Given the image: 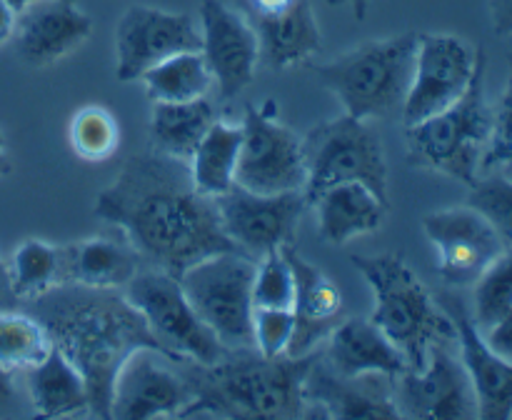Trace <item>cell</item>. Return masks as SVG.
<instances>
[{
    "instance_id": "cell-19",
    "label": "cell",
    "mask_w": 512,
    "mask_h": 420,
    "mask_svg": "<svg viewBox=\"0 0 512 420\" xmlns=\"http://www.w3.org/2000/svg\"><path fill=\"white\" fill-rule=\"evenodd\" d=\"M158 350H135L120 368L113 385L110 418L150 420L163 415H180L190 403L188 380L165 368ZM170 360V358H168Z\"/></svg>"
},
{
    "instance_id": "cell-13",
    "label": "cell",
    "mask_w": 512,
    "mask_h": 420,
    "mask_svg": "<svg viewBox=\"0 0 512 420\" xmlns=\"http://www.w3.org/2000/svg\"><path fill=\"white\" fill-rule=\"evenodd\" d=\"M200 45V28L188 13L135 5L125 10L115 28V78L133 83L163 60L200 50Z\"/></svg>"
},
{
    "instance_id": "cell-23",
    "label": "cell",
    "mask_w": 512,
    "mask_h": 420,
    "mask_svg": "<svg viewBox=\"0 0 512 420\" xmlns=\"http://www.w3.org/2000/svg\"><path fill=\"white\" fill-rule=\"evenodd\" d=\"M143 258L138 250L123 240L85 238L60 245V278L63 285H85V288L123 290L140 273Z\"/></svg>"
},
{
    "instance_id": "cell-32",
    "label": "cell",
    "mask_w": 512,
    "mask_h": 420,
    "mask_svg": "<svg viewBox=\"0 0 512 420\" xmlns=\"http://www.w3.org/2000/svg\"><path fill=\"white\" fill-rule=\"evenodd\" d=\"M70 148L80 160L103 163L118 150V120L103 105H85L70 120Z\"/></svg>"
},
{
    "instance_id": "cell-28",
    "label": "cell",
    "mask_w": 512,
    "mask_h": 420,
    "mask_svg": "<svg viewBox=\"0 0 512 420\" xmlns=\"http://www.w3.org/2000/svg\"><path fill=\"white\" fill-rule=\"evenodd\" d=\"M243 145V125L215 120L200 145L195 148L190 163L195 188L203 195L218 198L235 185L238 155Z\"/></svg>"
},
{
    "instance_id": "cell-11",
    "label": "cell",
    "mask_w": 512,
    "mask_h": 420,
    "mask_svg": "<svg viewBox=\"0 0 512 420\" xmlns=\"http://www.w3.org/2000/svg\"><path fill=\"white\" fill-rule=\"evenodd\" d=\"M220 223L235 248L260 260L263 255L295 243L298 223L308 208L303 190L285 193H253L235 183L228 193L215 198Z\"/></svg>"
},
{
    "instance_id": "cell-43",
    "label": "cell",
    "mask_w": 512,
    "mask_h": 420,
    "mask_svg": "<svg viewBox=\"0 0 512 420\" xmlns=\"http://www.w3.org/2000/svg\"><path fill=\"white\" fill-rule=\"evenodd\" d=\"M10 300H18L13 293V283H10V268L0 260V308L10 305Z\"/></svg>"
},
{
    "instance_id": "cell-3",
    "label": "cell",
    "mask_w": 512,
    "mask_h": 420,
    "mask_svg": "<svg viewBox=\"0 0 512 420\" xmlns=\"http://www.w3.org/2000/svg\"><path fill=\"white\" fill-rule=\"evenodd\" d=\"M320 350V348H318ZM315 353L265 358L258 350H230L213 365L188 375L190 403L178 418L290 420L305 413V375Z\"/></svg>"
},
{
    "instance_id": "cell-40",
    "label": "cell",
    "mask_w": 512,
    "mask_h": 420,
    "mask_svg": "<svg viewBox=\"0 0 512 420\" xmlns=\"http://www.w3.org/2000/svg\"><path fill=\"white\" fill-rule=\"evenodd\" d=\"M245 5L250 15H275L293 5V0H245Z\"/></svg>"
},
{
    "instance_id": "cell-2",
    "label": "cell",
    "mask_w": 512,
    "mask_h": 420,
    "mask_svg": "<svg viewBox=\"0 0 512 420\" xmlns=\"http://www.w3.org/2000/svg\"><path fill=\"white\" fill-rule=\"evenodd\" d=\"M33 308L55 348L83 375L95 418H110L115 378L135 350L170 358L123 290L58 285L35 298Z\"/></svg>"
},
{
    "instance_id": "cell-24",
    "label": "cell",
    "mask_w": 512,
    "mask_h": 420,
    "mask_svg": "<svg viewBox=\"0 0 512 420\" xmlns=\"http://www.w3.org/2000/svg\"><path fill=\"white\" fill-rule=\"evenodd\" d=\"M258 33L260 65L268 70H285L290 65L308 63L323 48L318 18L308 0H293V5L275 15H248Z\"/></svg>"
},
{
    "instance_id": "cell-34",
    "label": "cell",
    "mask_w": 512,
    "mask_h": 420,
    "mask_svg": "<svg viewBox=\"0 0 512 420\" xmlns=\"http://www.w3.org/2000/svg\"><path fill=\"white\" fill-rule=\"evenodd\" d=\"M295 275L285 250H273L255 263L253 305L255 308H293Z\"/></svg>"
},
{
    "instance_id": "cell-37",
    "label": "cell",
    "mask_w": 512,
    "mask_h": 420,
    "mask_svg": "<svg viewBox=\"0 0 512 420\" xmlns=\"http://www.w3.org/2000/svg\"><path fill=\"white\" fill-rule=\"evenodd\" d=\"M510 73L508 85L500 95L498 105L493 110V133H490L488 148H485L480 170H495L512 165V53L508 58Z\"/></svg>"
},
{
    "instance_id": "cell-9",
    "label": "cell",
    "mask_w": 512,
    "mask_h": 420,
    "mask_svg": "<svg viewBox=\"0 0 512 420\" xmlns=\"http://www.w3.org/2000/svg\"><path fill=\"white\" fill-rule=\"evenodd\" d=\"M123 293L143 313L173 363L213 365L230 353L195 313L180 280L165 270H140Z\"/></svg>"
},
{
    "instance_id": "cell-12",
    "label": "cell",
    "mask_w": 512,
    "mask_h": 420,
    "mask_svg": "<svg viewBox=\"0 0 512 420\" xmlns=\"http://www.w3.org/2000/svg\"><path fill=\"white\" fill-rule=\"evenodd\" d=\"M475 65L478 48H470L468 40L445 33L418 35L413 80L400 113L403 123L415 125L453 105L468 90Z\"/></svg>"
},
{
    "instance_id": "cell-8",
    "label": "cell",
    "mask_w": 512,
    "mask_h": 420,
    "mask_svg": "<svg viewBox=\"0 0 512 420\" xmlns=\"http://www.w3.org/2000/svg\"><path fill=\"white\" fill-rule=\"evenodd\" d=\"M255 263L243 250H225L195 263L180 278L195 313L228 350H255Z\"/></svg>"
},
{
    "instance_id": "cell-45",
    "label": "cell",
    "mask_w": 512,
    "mask_h": 420,
    "mask_svg": "<svg viewBox=\"0 0 512 420\" xmlns=\"http://www.w3.org/2000/svg\"><path fill=\"white\" fill-rule=\"evenodd\" d=\"M5 3H8V8L13 10L15 15H20V13H25V10H28L30 5L40 3V0H5Z\"/></svg>"
},
{
    "instance_id": "cell-41",
    "label": "cell",
    "mask_w": 512,
    "mask_h": 420,
    "mask_svg": "<svg viewBox=\"0 0 512 420\" xmlns=\"http://www.w3.org/2000/svg\"><path fill=\"white\" fill-rule=\"evenodd\" d=\"M15 20H18V15L8 8V3H5V0H0V45L8 43V40L13 38Z\"/></svg>"
},
{
    "instance_id": "cell-25",
    "label": "cell",
    "mask_w": 512,
    "mask_h": 420,
    "mask_svg": "<svg viewBox=\"0 0 512 420\" xmlns=\"http://www.w3.org/2000/svg\"><path fill=\"white\" fill-rule=\"evenodd\" d=\"M310 205L318 210L320 238L345 245L383 225L388 203L363 183H340L325 188Z\"/></svg>"
},
{
    "instance_id": "cell-17",
    "label": "cell",
    "mask_w": 512,
    "mask_h": 420,
    "mask_svg": "<svg viewBox=\"0 0 512 420\" xmlns=\"http://www.w3.org/2000/svg\"><path fill=\"white\" fill-rule=\"evenodd\" d=\"M305 410L303 418L335 420H395L400 418L395 403V378L383 373L338 375L323 355H315L305 375Z\"/></svg>"
},
{
    "instance_id": "cell-7",
    "label": "cell",
    "mask_w": 512,
    "mask_h": 420,
    "mask_svg": "<svg viewBox=\"0 0 512 420\" xmlns=\"http://www.w3.org/2000/svg\"><path fill=\"white\" fill-rule=\"evenodd\" d=\"M308 205L330 185L363 183L388 203V165L383 143L370 120L343 113L323 120L303 138Z\"/></svg>"
},
{
    "instance_id": "cell-4",
    "label": "cell",
    "mask_w": 512,
    "mask_h": 420,
    "mask_svg": "<svg viewBox=\"0 0 512 420\" xmlns=\"http://www.w3.org/2000/svg\"><path fill=\"white\" fill-rule=\"evenodd\" d=\"M353 265L375 293L370 320L405 355L408 370L423 368L433 345H455L458 333L453 320L420 283L403 255H353Z\"/></svg>"
},
{
    "instance_id": "cell-38",
    "label": "cell",
    "mask_w": 512,
    "mask_h": 420,
    "mask_svg": "<svg viewBox=\"0 0 512 420\" xmlns=\"http://www.w3.org/2000/svg\"><path fill=\"white\" fill-rule=\"evenodd\" d=\"M485 340H488V345L495 350V353H500L503 358L512 360V310L510 313H505L493 328H488Z\"/></svg>"
},
{
    "instance_id": "cell-36",
    "label": "cell",
    "mask_w": 512,
    "mask_h": 420,
    "mask_svg": "<svg viewBox=\"0 0 512 420\" xmlns=\"http://www.w3.org/2000/svg\"><path fill=\"white\" fill-rule=\"evenodd\" d=\"M295 330L293 308H255L253 313V345L265 358H278L288 353Z\"/></svg>"
},
{
    "instance_id": "cell-42",
    "label": "cell",
    "mask_w": 512,
    "mask_h": 420,
    "mask_svg": "<svg viewBox=\"0 0 512 420\" xmlns=\"http://www.w3.org/2000/svg\"><path fill=\"white\" fill-rule=\"evenodd\" d=\"M10 375L13 373L0 365V410L8 408V405L15 400V388H13V378H10Z\"/></svg>"
},
{
    "instance_id": "cell-6",
    "label": "cell",
    "mask_w": 512,
    "mask_h": 420,
    "mask_svg": "<svg viewBox=\"0 0 512 420\" xmlns=\"http://www.w3.org/2000/svg\"><path fill=\"white\" fill-rule=\"evenodd\" d=\"M488 55L478 48V65L468 90L440 113L405 125L408 163L413 168L450 175L468 188L478 183L480 160L493 133V108L485 100Z\"/></svg>"
},
{
    "instance_id": "cell-39",
    "label": "cell",
    "mask_w": 512,
    "mask_h": 420,
    "mask_svg": "<svg viewBox=\"0 0 512 420\" xmlns=\"http://www.w3.org/2000/svg\"><path fill=\"white\" fill-rule=\"evenodd\" d=\"M490 18L498 35H512V0H490Z\"/></svg>"
},
{
    "instance_id": "cell-22",
    "label": "cell",
    "mask_w": 512,
    "mask_h": 420,
    "mask_svg": "<svg viewBox=\"0 0 512 420\" xmlns=\"http://www.w3.org/2000/svg\"><path fill=\"white\" fill-rule=\"evenodd\" d=\"M325 343L320 355L338 375L383 373L398 378L410 368L405 355L370 318L340 320Z\"/></svg>"
},
{
    "instance_id": "cell-46",
    "label": "cell",
    "mask_w": 512,
    "mask_h": 420,
    "mask_svg": "<svg viewBox=\"0 0 512 420\" xmlns=\"http://www.w3.org/2000/svg\"><path fill=\"white\" fill-rule=\"evenodd\" d=\"M8 173H10V160H8V153H5V138L3 133H0V178Z\"/></svg>"
},
{
    "instance_id": "cell-5",
    "label": "cell",
    "mask_w": 512,
    "mask_h": 420,
    "mask_svg": "<svg viewBox=\"0 0 512 420\" xmlns=\"http://www.w3.org/2000/svg\"><path fill=\"white\" fill-rule=\"evenodd\" d=\"M418 53V35L403 33L383 40H368L350 53L323 65H310L343 105V113L360 120L393 118L403 113Z\"/></svg>"
},
{
    "instance_id": "cell-10",
    "label": "cell",
    "mask_w": 512,
    "mask_h": 420,
    "mask_svg": "<svg viewBox=\"0 0 512 420\" xmlns=\"http://www.w3.org/2000/svg\"><path fill=\"white\" fill-rule=\"evenodd\" d=\"M235 183L253 193H285L305 188L303 138L278 120L275 100L248 105Z\"/></svg>"
},
{
    "instance_id": "cell-29",
    "label": "cell",
    "mask_w": 512,
    "mask_h": 420,
    "mask_svg": "<svg viewBox=\"0 0 512 420\" xmlns=\"http://www.w3.org/2000/svg\"><path fill=\"white\" fill-rule=\"evenodd\" d=\"M140 80L153 103H188L205 98L213 88V75L200 50L173 55L150 68Z\"/></svg>"
},
{
    "instance_id": "cell-16",
    "label": "cell",
    "mask_w": 512,
    "mask_h": 420,
    "mask_svg": "<svg viewBox=\"0 0 512 420\" xmlns=\"http://www.w3.org/2000/svg\"><path fill=\"white\" fill-rule=\"evenodd\" d=\"M200 53L208 63L220 100L243 93L260 65V43L248 15L223 0L200 3Z\"/></svg>"
},
{
    "instance_id": "cell-14",
    "label": "cell",
    "mask_w": 512,
    "mask_h": 420,
    "mask_svg": "<svg viewBox=\"0 0 512 420\" xmlns=\"http://www.w3.org/2000/svg\"><path fill=\"white\" fill-rule=\"evenodd\" d=\"M453 345H433L420 370H405L395 378V403L400 418L463 420L478 415L473 385Z\"/></svg>"
},
{
    "instance_id": "cell-15",
    "label": "cell",
    "mask_w": 512,
    "mask_h": 420,
    "mask_svg": "<svg viewBox=\"0 0 512 420\" xmlns=\"http://www.w3.org/2000/svg\"><path fill=\"white\" fill-rule=\"evenodd\" d=\"M423 230L440 253V278L455 288L478 283L480 275L505 250L498 230L473 205L428 213Z\"/></svg>"
},
{
    "instance_id": "cell-26",
    "label": "cell",
    "mask_w": 512,
    "mask_h": 420,
    "mask_svg": "<svg viewBox=\"0 0 512 420\" xmlns=\"http://www.w3.org/2000/svg\"><path fill=\"white\" fill-rule=\"evenodd\" d=\"M28 388L38 418L90 413V395L83 375L55 345L43 363L28 370Z\"/></svg>"
},
{
    "instance_id": "cell-27",
    "label": "cell",
    "mask_w": 512,
    "mask_h": 420,
    "mask_svg": "<svg viewBox=\"0 0 512 420\" xmlns=\"http://www.w3.org/2000/svg\"><path fill=\"white\" fill-rule=\"evenodd\" d=\"M215 120L218 113L208 98L188 100V103H153L150 113L153 150L170 158L190 160Z\"/></svg>"
},
{
    "instance_id": "cell-33",
    "label": "cell",
    "mask_w": 512,
    "mask_h": 420,
    "mask_svg": "<svg viewBox=\"0 0 512 420\" xmlns=\"http://www.w3.org/2000/svg\"><path fill=\"white\" fill-rule=\"evenodd\" d=\"M512 310V248H505L475 283L473 318L488 330Z\"/></svg>"
},
{
    "instance_id": "cell-44",
    "label": "cell",
    "mask_w": 512,
    "mask_h": 420,
    "mask_svg": "<svg viewBox=\"0 0 512 420\" xmlns=\"http://www.w3.org/2000/svg\"><path fill=\"white\" fill-rule=\"evenodd\" d=\"M330 5H335V8H343V5H350V10H353L355 20H365V15H368V8H370V0H328Z\"/></svg>"
},
{
    "instance_id": "cell-31",
    "label": "cell",
    "mask_w": 512,
    "mask_h": 420,
    "mask_svg": "<svg viewBox=\"0 0 512 420\" xmlns=\"http://www.w3.org/2000/svg\"><path fill=\"white\" fill-rule=\"evenodd\" d=\"M53 350L48 330L38 318L0 310V365L10 373L30 370Z\"/></svg>"
},
{
    "instance_id": "cell-20",
    "label": "cell",
    "mask_w": 512,
    "mask_h": 420,
    "mask_svg": "<svg viewBox=\"0 0 512 420\" xmlns=\"http://www.w3.org/2000/svg\"><path fill=\"white\" fill-rule=\"evenodd\" d=\"M93 33V20L78 0H40L15 20V43L20 58L33 68H45L73 50Z\"/></svg>"
},
{
    "instance_id": "cell-18",
    "label": "cell",
    "mask_w": 512,
    "mask_h": 420,
    "mask_svg": "<svg viewBox=\"0 0 512 420\" xmlns=\"http://www.w3.org/2000/svg\"><path fill=\"white\" fill-rule=\"evenodd\" d=\"M440 308L453 320L458 333L460 360L468 370L473 385L478 418L483 420H510L512 418V360L495 353L485 340L483 330L475 323L473 313L465 300L455 293L435 295Z\"/></svg>"
},
{
    "instance_id": "cell-1",
    "label": "cell",
    "mask_w": 512,
    "mask_h": 420,
    "mask_svg": "<svg viewBox=\"0 0 512 420\" xmlns=\"http://www.w3.org/2000/svg\"><path fill=\"white\" fill-rule=\"evenodd\" d=\"M95 215L115 225L143 263L178 280L200 260L238 250L223 230L215 198L195 188L188 160L158 150L125 160L118 178L100 190Z\"/></svg>"
},
{
    "instance_id": "cell-30",
    "label": "cell",
    "mask_w": 512,
    "mask_h": 420,
    "mask_svg": "<svg viewBox=\"0 0 512 420\" xmlns=\"http://www.w3.org/2000/svg\"><path fill=\"white\" fill-rule=\"evenodd\" d=\"M8 268L13 293L20 300H35L48 293V290L63 285V278H60V245H50L45 240H23L13 253V263Z\"/></svg>"
},
{
    "instance_id": "cell-21",
    "label": "cell",
    "mask_w": 512,
    "mask_h": 420,
    "mask_svg": "<svg viewBox=\"0 0 512 420\" xmlns=\"http://www.w3.org/2000/svg\"><path fill=\"white\" fill-rule=\"evenodd\" d=\"M283 250L295 275V330L288 355H308L315 353L343 320V293L318 265L298 253L295 243L283 245Z\"/></svg>"
},
{
    "instance_id": "cell-35",
    "label": "cell",
    "mask_w": 512,
    "mask_h": 420,
    "mask_svg": "<svg viewBox=\"0 0 512 420\" xmlns=\"http://www.w3.org/2000/svg\"><path fill=\"white\" fill-rule=\"evenodd\" d=\"M468 205L485 215L503 238L505 248H512V180L505 175H488L470 188Z\"/></svg>"
}]
</instances>
